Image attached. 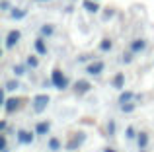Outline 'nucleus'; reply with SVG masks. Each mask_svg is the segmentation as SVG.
Listing matches in <instances>:
<instances>
[{
    "label": "nucleus",
    "mask_w": 154,
    "mask_h": 152,
    "mask_svg": "<svg viewBox=\"0 0 154 152\" xmlns=\"http://www.w3.org/2000/svg\"><path fill=\"white\" fill-rule=\"evenodd\" d=\"M53 31H55L53 23H45V26L41 27V35H43V37H45V35H47V37H49V35H53Z\"/></svg>",
    "instance_id": "obj_16"
},
{
    "label": "nucleus",
    "mask_w": 154,
    "mask_h": 152,
    "mask_svg": "<svg viewBox=\"0 0 154 152\" xmlns=\"http://www.w3.org/2000/svg\"><path fill=\"white\" fill-rule=\"evenodd\" d=\"M0 8H2V12H8L10 10V2H8V0H2V2H0Z\"/></svg>",
    "instance_id": "obj_25"
},
{
    "label": "nucleus",
    "mask_w": 154,
    "mask_h": 152,
    "mask_svg": "<svg viewBox=\"0 0 154 152\" xmlns=\"http://www.w3.org/2000/svg\"><path fill=\"white\" fill-rule=\"evenodd\" d=\"M20 39H22V33H20V29H10L6 35V49H12L14 45H18Z\"/></svg>",
    "instance_id": "obj_3"
},
{
    "label": "nucleus",
    "mask_w": 154,
    "mask_h": 152,
    "mask_svg": "<svg viewBox=\"0 0 154 152\" xmlns=\"http://www.w3.org/2000/svg\"><path fill=\"white\" fill-rule=\"evenodd\" d=\"M137 135H135V129L133 127H127V138H135Z\"/></svg>",
    "instance_id": "obj_26"
},
{
    "label": "nucleus",
    "mask_w": 154,
    "mask_h": 152,
    "mask_svg": "<svg viewBox=\"0 0 154 152\" xmlns=\"http://www.w3.org/2000/svg\"><path fill=\"white\" fill-rule=\"evenodd\" d=\"M23 70H26V68H23L22 65H16V66H14V74H16V76H22Z\"/></svg>",
    "instance_id": "obj_24"
},
{
    "label": "nucleus",
    "mask_w": 154,
    "mask_h": 152,
    "mask_svg": "<svg viewBox=\"0 0 154 152\" xmlns=\"http://www.w3.org/2000/svg\"><path fill=\"white\" fill-rule=\"evenodd\" d=\"M18 88H20L18 80H10V82H6V88H4V90L6 92H14V90H18Z\"/></svg>",
    "instance_id": "obj_17"
},
{
    "label": "nucleus",
    "mask_w": 154,
    "mask_h": 152,
    "mask_svg": "<svg viewBox=\"0 0 154 152\" xmlns=\"http://www.w3.org/2000/svg\"><path fill=\"white\" fill-rule=\"evenodd\" d=\"M26 65H27V66H31V68H37V66H39L37 57H35V55H29V57L26 59Z\"/></svg>",
    "instance_id": "obj_14"
},
{
    "label": "nucleus",
    "mask_w": 154,
    "mask_h": 152,
    "mask_svg": "<svg viewBox=\"0 0 154 152\" xmlns=\"http://www.w3.org/2000/svg\"><path fill=\"white\" fill-rule=\"evenodd\" d=\"M135 107H137V103L129 102V103H123V105H121V111H123V113H131V111H135Z\"/></svg>",
    "instance_id": "obj_20"
},
{
    "label": "nucleus",
    "mask_w": 154,
    "mask_h": 152,
    "mask_svg": "<svg viewBox=\"0 0 154 152\" xmlns=\"http://www.w3.org/2000/svg\"><path fill=\"white\" fill-rule=\"evenodd\" d=\"M92 90V84L86 82V80H78V82L74 84V92L76 94H86V92Z\"/></svg>",
    "instance_id": "obj_9"
},
{
    "label": "nucleus",
    "mask_w": 154,
    "mask_h": 152,
    "mask_svg": "<svg viewBox=\"0 0 154 152\" xmlns=\"http://www.w3.org/2000/svg\"><path fill=\"white\" fill-rule=\"evenodd\" d=\"M148 141H150L148 133H146V131H140V133L137 135V144H139V150H146Z\"/></svg>",
    "instance_id": "obj_7"
},
{
    "label": "nucleus",
    "mask_w": 154,
    "mask_h": 152,
    "mask_svg": "<svg viewBox=\"0 0 154 152\" xmlns=\"http://www.w3.org/2000/svg\"><path fill=\"white\" fill-rule=\"evenodd\" d=\"M20 103H22V99H18V98H8L6 103H4V111H6V113H14L16 109H20Z\"/></svg>",
    "instance_id": "obj_6"
},
{
    "label": "nucleus",
    "mask_w": 154,
    "mask_h": 152,
    "mask_svg": "<svg viewBox=\"0 0 154 152\" xmlns=\"http://www.w3.org/2000/svg\"><path fill=\"white\" fill-rule=\"evenodd\" d=\"M103 152H115V150H113V148H105Z\"/></svg>",
    "instance_id": "obj_28"
},
{
    "label": "nucleus",
    "mask_w": 154,
    "mask_h": 152,
    "mask_svg": "<svg viewBox=\"0 0 154 152\" xmlns=\"http://www.w3.org/2000/svg\"><path fill=\"white\" fill-rule=\"evenodd\" d=\"M103 66H105V65H103L102 61H96V62H92V65L86 68V72H88V74H92V76H98V74H102V72H103Z\"/></svg>",
    "instance_id": "obj_8"
},
{
    "label": "nucleus",
    "mask_w": 154,
    "mask_h": 152,
    "mask_svg": "<svg viewBox=\"0 0 154 152\" xmlns=\"http://www.w3.org/2000/svg\"><path fill=\"white\" fill-rule=\"evenodd\" d=\"M10 16H12L14 20H20V18H23V16H26V10H20V8H18V10H14Z\"/></svg>",
    "instance_id": "obj_22"
},
{
    "label": "nucleus",
    "mask_w": 154,
    "mask_h": 152,
    "mask_svg": "<svg viewBox=\"0 0 154 152\" xmlns=\"http://www.w3.org/2000/svg\"><path fill=\"white\" fill-rule=\"evenodd\" d=\"M35 131H26V129H20L18 131V141L22 142V144H31L33 142V138H35Z\"/></svg>",
    "instance_id": "obj_4"
},
{
    "label": "nucleus",
    "mask_w": 154,
    "mask_h": 152,
    "mask_svg": "<svg viewBox=\"0 0 154 152\" xmlns=\"http://www.w3.org/2000/svg\"><path fill=\"white\" fill-rule=\"evenodd\" d=\"M33 45H35V51H37L39 55H47V45H45V39L43 37H37Z\"/></svg>",
    "instance_id": "obj_10"
},
{
    "label": "nucleus",
    "mask_w": 154,
    "mask_h": 152,
    "mask_svg": "<svg viewBox=\"0 0 154 152\" xmlns=\"http://www.w3.org/2000/svg\"><path fill=\"white\" fill-rule=\"evenodd\" d=\"M49 96L47 94H41V96H35L33 98V111L35 113H43V111L47 109V105H49Z\"/></svg>",
    "instance_id": "obj_2"
},
{
    "label": "nucleus",
    "mask_w": 154,
    "mask_h": 152,
    "mask_svg": "<svg viewBox=\"0 0 154 152\" xmlns=\"http://www.w3.org/2000/svg\"><path fill=\"white\" fill-rule=\"evenodd\" d=\"M111 47H113V43H111V39H102V43H100V49L102 51H111Z\"/></svg>",
    "instance_id": "obj_18"
},
{
    "label": "nucleus",
    "mask_w": 154,
    "mask_h": 152,
    "mask_svg": "<svg viewBox=\"0 0 154 152\" xmlns=\"http://www.w3.org/2000/svg\"><path fill=\"white\" fill-rule=\"evenodd\" d=\"M51 82H53V86L59 88V90H64V88L68 86V78L63 74V70H59V68L53 70V74H51Z\"/></svg>",
    "instance_id": "obj_1"
},
{
    "label": "nucleus",
    "mask_w": 154,
    "mask_h": 152,
    "mask_svg": "<svg viewBox=\"0 0 154 152\" xmlns=\"http://www.w3.org/2000/svg\"><path fill=\"white\" fill-rule=\"evenodd\" d=\"M49 148H51L53 152H57V150L60 148V142H59V138H51V141H49Z\"/></svg>",
    "instance_id": "obj_21"
},
{
    "label": "nucleus",
    "mask_w": 154,
    "mask_h": 152,
    "mask_svg": "<svg viewBox=\"0 0 154 152\" xmlns=\"http://www.w3.org/2000/svg\"><path fill=\"white\" fill-rule=\"evenodd\" d=\"M133 55H135V53H133L131 49H129V53H123V62H125V65H129V62L133 61Z\"/></svg>",
    "instance_id": "obj_23"
},
{
    "label": "nucleus",
    "mask_w": 154,
    "mask_h": 152,
    "mask_svg": "<svg viewBox=\"0 0 154 152\" xmlns=\"http://www.w3.org/2000/svg\"><path fill=\"white\" fill-rule=\"evenodd\" d=\"M123 84H125V76L119 72V74L115 76V78H113V86H115V88H119V90H121V88H123Z\"/></svg>",
    "instance_id": "obj_15"
},
{
    "label": "nucleus",
    "mask_w": 154,
    "mask_h": 152,
    "mask_svg": "<svg viewBox=\"0 0 154 152\" xmlns=\"http://www.w3.org/2000/svg\"><path fill=\"white\" fill-rule=\"evenodd\" d=\"M82 138H84V137H80V138H78V137H74V138H72V141H70V142L66 144V148H68V150H74L76 146H80V142H82Z\"/></svg>",
    "instance_id": "obj_19"
},
{
    "label": "nucleus",
    "mask_w": 154,
    "mask_h": 152,
    "mask_svg": "<svg viewBox=\"0 0 154 152\" xmlns=\"http://www.w3.org/2000/svg\"><path fill=\"white\" fill-rule=\"evenodd\" d=\"M37 2H49V0H37Z\"/></svg>",
    "instance_id": "obj_29"
},
{
    "label": "nucleus",
    "mask_w": 154,
    "mask_h": 152,
    "mask_svg": "<svg viewBox=\"0 0 154 152\" xmlns=\"http://www.w3.org/2000/svg\"><path fill=\"white\" fill-rule=\"evenodd\" d=\"M49 129H51V123L49 121H41V123H37V127H35V133L37 135H47Z\"/></svg>",
    "instance_id": "obj_11"
},
{
    "label": "nucleus",
    "mask_w": 154,
    "mask_h": 152,
    "mask_svg": "<svg viewBox=\"0 0 154 152\" xmlns=\"http://www.w3.org/2000/svg\"><path fill=\"white\" fill-rule=\"evenodd\" d=\"M129 49L133 51V53H143L144 49H146V39H143V37H137V39H133L131 41V45H129Z\"/></svg>",
    "instance_id": "obj_5"
},
{
    "label": "nucleus",
    "mask_w": 154,
    "mask_h": 152,
    "mask_svg": "<svg viewBox=\"0 0 154 152\" xmlns=\"http://www.w3.org/2000/svg\"><path fill=\"white\" fill-rule=\"evenodd\" d=\"M84 8H86L88 12H92V14H96V12L100 10V6L96 2H92V0H86V2H84Z\"/></svg>",
    "instance_id": "obj_12"
},
{
    "label": "nucleus",
    "mask_w": 154,
    "mask_h": 152,
    "mask_svg": "<svg viewBox=\"0 0 154 152\" xmlns=\"http://www.w3.org/2000/svg\"><path fill=\"white\" fill-rule=\"evenodd\" d=\"M140 152H146V150H140Z\"/></svg>",
    "instance_id": "obj_30"
},
{
    "label": "nucleus",
    "mask_w": 154,
    "mask_h": 152,
    "mask_svg": "<svg viewBox=\"0 0 154 152\" xmlns=\"http://www.w3.org/2000/svg\"><path fill=\"white\" fill-rule=\"evenodd\" d=\"M0 129L6 131V129H8V121H2V123H0Z\"/></svg>",
    "instance_id": "obj_27"
},
{
    "label": "nucleus",
    "mask_w": 154,
    "mask_h": 152,
    "mask_svg": "<svg viewBox=\"0 0 154 152\" xmlns=\"http://www.w3.org/2000/svg\"><path fill=\"white\" fill-rule=\"evenodd\" d=\"M133 96H135L133 92H123V94L119 96V103H121V105H123V103H129L133 99Z\"/></svg>",
    "instance_id": "obj_13"
}]
</instances>
